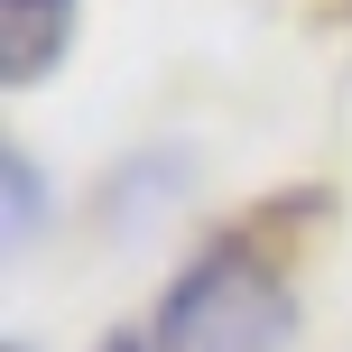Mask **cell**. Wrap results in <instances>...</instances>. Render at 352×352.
Here are the masks:
<instances>
[{"label":"cell","instance_id":"6da1fadb","mask_svg":"<svg viewBox=\"0 0 352 352\" xmlns=\"http://www.w3.org/2000/svg\"><path fill=\"white\" fill-rule=\"evenodd\" d=\"M297 306H287L278 269L250 250H204L186 278L167 287L158 352H287Z\"/></svg>","mask_w":352,"mask_h":352},{"label":"cell","instance_id":"7a4b0ae2","mask_svg":"<svg viewBox=\"0 0 352 352\" xmlns=\"http://www.w3.org/2000/svg\"><path fill=\"white\" fill-rule=\"evenodd\" d=\"M74 37V0H0V74L37 84Z\"/></svg>","mask_w":352,"mask_h":352},{"label":"cell","instance_id":"3957f363","mask_svg":"<svg viewBox=\"0 0 352 352\" xmlns=\"http://www.w3.org/2000/svg\"><path fill=\"white\" fill-rule=\"evenodd\" d=\"M102 352H148V343H140V334H111V343H102Z\"/></svg>","mask_w":352,"mask_h":352}]
</instances>
